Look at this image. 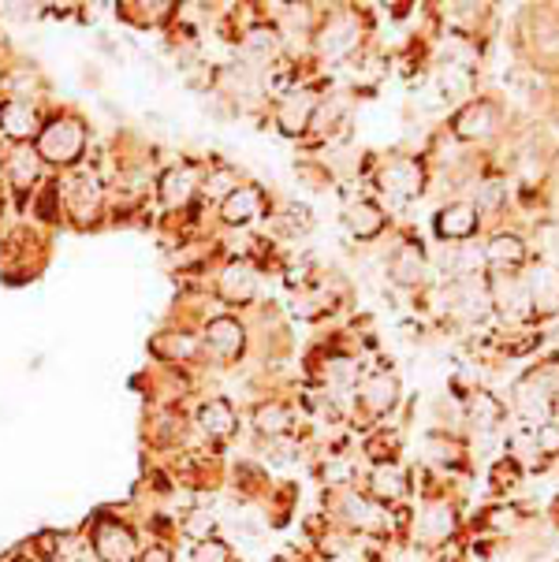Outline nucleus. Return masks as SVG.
Wrapping results in <instances>:
<instances>
[{
  "label": "nucleus",
  "instance_id": "1",
  "mask_svg": "<svg viewBox=\"0 0 559 562\" xmlns=\"http://www.w3.org/2000/svg\"><path fill=\"white\" fill-rule=\"evenodd\" d=\"M82 142H87L82 138V127H75V123H53L42 138V149L53 160H75L82 154Z\"/></svg>",
  "mask_w": 559,
  "mask_h": 562
},
{
  "label": "nucleus",
  "instance_id": "2",
  "mask_svg": "<svg viewBox=\"0 0 559 562\" xmlns=\"http://www.w3.org/2000/svg\"><path fill=\"white\" fill-rule=\"evenodd\" d=\"M98 555L105 562H131L135 559V537L123 526H116V521H109L98 532Z\"/></svg>",
  "mask_w": 559,
  "mask_h": 562
},
{
  "label": "nucleus",
  "instance_id": "3",
  "mask_svg": "<svg viewBox=\"0 0 559 562\" xmlns=\"http://www.w3.org/2000/svg\"><path fill=\"white\" fill-rule=\"evenodd\" d=\"M451 529H455V514H451L448 503H444V499L429 503V507H425V514H422V521H418L422 540L437 544V540H448L451 537Z\"/></svg>",
  "mask_w": 559,
  "mask_h": 562
},
{
  "label": "nucleus",
  "instance_id": "4",
  "mask_svg": "<svg viewBox=\"0 0 559 562\" xmlns=\"http://www.w3.org/2000/svg\"><path fill=\"white\" fill-rule=\"evenodd\" d=\"M224 216L232 224H243V221H254V216H261V194L254 187H239L232 198H227Z\"/></svg>",
  "mask_w": 559,
  "mask_h": 562
},
{
  "label": "nucleus",
  "instance_id": "5",
  "mask_svg": "<svg viewBox=\"0 0 559 562\" xmlns=\"http://www.w3.org/2000/svg\"><path fill=\"white\" fill-rule=\"evenodd\" d=\"M0 123H4V131L12 138H26V135H34V109L23 101H8L4 109H0Z\"/></svg>",
  "mask_w": 559,
  "mask_h": 562
},
{
  "label": "nucleus",
  "instance_id": "6",
  "mask_svg": "<svg viewBox=\"0 0 559 562\" xmlns=\"http://www.w3.org/2000/svg\"><path fill=\"white\" fill-rule=\"evenodd\" d=\"M232 425H235V414L224 398H213L210 406H202V428L210 436H227L232 432Z\"/></svg>",
  "mask_w": 559,
  "mask_h": 562
},
{
  "label": "nucleus",
  "instance_id": "7",
  "mask_svg": "<svg viewBox=\"0 0 559 562\" xmlns=\"http://www.w3.org/2000/svg\"><path fill=\"white\" fill-rule=\"evenodd\" d=\"M373 492L381 495V499H400L406 492L403 488V473L395 470V465H377L373 470Z\"/></svg>",
  "mask_w": 559,
  "mask_h": 562
},
{
  "label": "nucleus",
  "instance_id": "8",
  "mask_svg": "<svg viewBox=\"0 0 559 562\" xmlns=\"http://www.w3.org/2000/svg\"><path fill=\"white\" fill-rule=\"evenodd\" d=\"M210 342L221 355L232 358L235 350H239V342H243V331H239V324H232V321H216L213 328H210Z\"/></svg>",
  "mask_w": 559,
  "mask_h": 562
},
{
  "label": "nucleus",
  "instance_id": "9",
  "mask_svg": "<svg viewBox=\"0 0 559 562\" xmlns=\"http://www.w3.org/2000/svg\"><path fill=\"white\" fill-rule=\"evenodd\" d=\"M191 171L187 168H176V171H168L165 176V202L168 205H183L187 198H191Z\"/></svg>",
  "mask_w": 559,
  "mask_h": 562
},
{
  "label": "nucleus",
  "instance_id": "10",
  "mask_svg": "<svg viewBox=\"0 0 559 562\" xmlns=\"http://www.w3.org/2000/svg\"><path fill=\"white\" fill-rule=\"evenodd\" d=\"M224 294L227 299H250L254 294V276L250 269H243V265H232V269L224 272Z\"/></svg>",
  "mask_w": 559,
  "mask_h": 562
},
{
  "label": "nucleus",
  "instance_id": "11",
  "mask_svg": "<svg viewBox=\"0 0 559 562\" xmlns=\"http://www.w3.org/2000/svg\"><path fill=\"white\" fill-rule=\"evenodd\" d=\"M288 425H291V417H288V409H283V406H261L258 409V428H261V432L280 436V432H288Z\"/></svg>",
  "mask_w": 559,
  "mask_h": 562
},
{
  "label": "nucleus",
  "instance_id": "12",
  "mask_svg": "<svg viewBox=\"0 0 559 562\" xmlns=\"http://www.w3.org/2000/svg\"><path fill=\"white\" fill-rule=\"evenodd\" d=\"M470 227H473V209H467V205H455L451 213H444V221H440L444 235H467Z\"/></svg>",
  "mask_w": 559,
  "mask_h": 562
},
{
  "label": "nucleus",
  "instance_id": "13",
  "mask_svg": "<svg viewBox=\"0 0 559 562\" xmlns=\"http://www.w3.org/2000/svg\"><path fill=\"white\" fill-rule=\"evenodd\" d=\"M366 395H369V406H377V409H384V406H392V398H395V384L388 376H377V380H369L366 384Z\"/></svg>",
  "mask_w": 559,
  "mask_h": 562
},
{
  "label": "nucleus",
  "instance_id": "14",
  "mask_svg": "<svg viewBox=\"0 0 559 562\" xmlns=\"http://www.w3.org/2000/svg\"><path fill=\"white\" fill-rule=\"evenodd\" d=\"M194 562H232V548H227L224 540L205 537L202 544L194 548Z\"/></svg>",
  "mask_w": 559,
  "mask_h": 562
},
{
  "label": "nucleus",
  "instance_id": "15",
  "mask_svg": "<svg viewBox=\"0 0 559 562\" xmlns=\"http://www.w3.org/2000/svg\"><path fill=\"white\" fill-rule=\"evenodd\" d=\"M518 254L523 250H518L515 239H496V246H492V257H507V261H515Z\"/></svg>",
  "mask_w": 559,
  "mask_h": 562
},
{
  "label": "nucleus",
  "instance_id": "16",
  "mask_svg": "<svg viewBox=\"0 0 559 562\" xmlns=\"http://www.w3.org/2000/svg\"><path fill=\"white\" fill-rule=\"evenodd\" d=\"M142 562H172V555H168L165 548H149V555L142 559Z\"/></svg>",
  "mask_w": 559,
  "mask_h": 562
},
{
  "label": "nucleus",
  "instance_id": "17",
  "mask_svg": "<svg viewBox=\"0 0 559 562\" xmlns=\"http://www.w3.org/2000/svg\"><path fill=\"white\" fill-rule=\"evenodd\" d=\"M82 562H90V559H82Z\"/></svg>",
  "mask_w": 559,
  "mask_h": 562
}]
</instances>
